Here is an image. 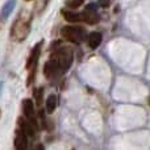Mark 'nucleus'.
I'll list each match as a JSON object with an SVG mask.
<instances>
[{"instance_id":"f257e3e1","label":"nucleus","mask_w":150,"mask_h":150,"mask_svg":"<svg viewBox=\"0 0 150 150\" xmlns=\"http://www.w3.org/2000/svg\"><path fill=\"white\" fill-rule=\"evenodd\" d=\"M61 34L65 40L70 42H74V44H80L86 40V36H87V32L86 29L80 28V26H65V28L61 30Z\"/></svg>"},{"instance_id":"f03ea898","label":"nucleus","mask_w":150,"mask_h":150,"mask_svg":"<svg viewBox=\"0 0 150 150\" xmlns=\"http://www.w3.org/2000/svg\"><path fill=\"white\" fill-rule=\"evenodd\" d=\"M29 30H30L29 21L24 17H20L13 24L12 30H11V36H12V38L16 40V41H23V40L26 38Z\"/></svg>"},{"instance_id":"7ed1b4c3","label":"nucleus","mask_w":150,"mask_h":150,"mask_svg":"<svg viewBox=\"0 0 150 150\" xmlns=\"http://www.w3.org/2000/svg\"><path fill=\"white\" fill-rule=\"evenodd\" d=\"M54 58L58 62L61 73H66L73 63V52L69 47H62L54 54Z\"/></svg>"},{"instance_id":"20e7f679","label":"nucleus","mask_w":150,"mask_h":150,"mask_svg":"<svg viewBox=\"0 0 150 150\" xmlns=\"http://www.w3.org/2000/svg\"><path fill=\"white\" fill-rule=\"evenodd\" d=\"M41 45L42 42H40V44H37L36 46L33 47V50H32L30 55H29V59H28V63H26V69H28V71L30 73L28 78V82H26V84H32V82H33L34 79V74H36V67H37V62H38V58H40V54H41Z\"/></svg>"},{"instance_id":"39448f33","label":"nucleus","mask_w":150,"mask_h":150,"mask_svg":"<svg viewBox=\"0 0 150 150\" xmlns=\"http://www.w3.org/2000/svg\"><path fill=\"white\" fill-rule=\"evenodd\" d=\"M23 111H24V115H25L26 120L29 122H32L33 125H36L37 128H40V124L37 122L36 120V112H34V104L30 99H25L23 101Z\"/></svg>"},{"instance_id":"423d86ee","label":"nucleus","mask_w":150,"mask_h":150,"mask_svg":"<svg viewBox=\"0 0 150 150\" xmlns=\"http://www.w3.org/2000/svg\"><path fill=\"white\" fill-rule=\"evenodd\" d=\"M44 74H45V76H46L47 79H53V78L58 76L59 74H62L61 73V70H59V66H58L57 59L54 58V55H53V57L50 58L46 63H45Z\"/></svg>"},{"instance_id":"0eeeda50","label":"nucleus","mask_w":150,"mask_h":150,"mask_svg":"<svg viewBox=\"0 0 150 150\" xmlns=\"http://www.w3.org/2000/svg\"><path fill=\"white\" fill-rule=\"evenodd\" d=\"M15 149L16 150H28V137L23 129H18L15 137Z\"/></svg>"},{"instance_id":"6e6552de","label":"nucleus","mask_w":150,"mask_h":150,"mask_svg":"<svg viewBox=\"0 0 150 150\" xmlns=\"http://www.w3.org/2000/svg\"><path fill=\"white\" fill-rule=\"evenodd\" d=\"M82 20L86 21L87 24H96L99 21V15L92 7H88L82 13Z\"/></svg>"},{"instance_id":"1a4fd4ad","label":"nucleus","mask_w":150,"mask_h":150,"mask_svg":"<svg viewBox=\"0 0 150 150\" xmlns=\"http://www.w3.org/2000/svg\"><path fill=\"white\" fill-rule=\"evenodd\" d=\"M17 121H18V124H20L21 129H23L24 132H25V134H26V136L34 137V134H36L37 129H38V128H37L36 125H33L32 122H29L28 120H24L23 117H20V119H18Z\"/></svg>"},{"instance_id":"9d476101","label":"nucleus","mask_w":150,"mask_h":150,"mask_svg":"<svg viewBox=\"0 0 150 150\" xmlns=\"http://www.w3.org/2000/svg\"><path fill=\"white\" fill-rule=\"evenodd\" d=\"M15 5H16V0H8V1L3 5L1 11H0V21H5L9 17V15L12 13Z\"/></svg>"},{"instance_id":"9b49d317","label":"nucleus","mask_w":150,"mask_h":150,"mask_svg":"<svg viewBox=\"0 0 150 150\" xmlns=\"http://www.w3.org/2000/svg\"><path fill=\"white\" fill-rule=\"evenodd\" d=\"M101 40H103V36L99 32H92V33L88 36V45L92 49H98L101 44Z\"/></svg>"},{"instance_id":"f8f14e48","label":"nucleus","mask_w":150,"mask_h":150,"mask_svg":"<svg viewBox=\"0 0 150 150\" xmlns=\"http://www.w3.org/2000/svg\"><path fill=\"white\" fill-rule=\"evenodd\" d=\"M62 15H63V17H65V20L69 21V23H79V21H83L82 13H75V12H71V11L63 9Z\"/></svg>"},{"instance_id":"ddd939ff","label":"nucleus","mask_w":150,"mask_h":150,"mask_svg":"<svg viewBox=\"0 0 150 150\" xmlns=\"http://www.w3.org/2000/svg\"><path fill=\"white\" fill-rule=\"evenodd\" d=\"M57 105H58V98H57V96H55V95L47 96V99H46V112H47V113L52 115L53 112L55 111Z\"/></svg>"},{"instance_id":"4468645a","label":"nucleus","mask_w":150,"mask_h":150,"mask_svg":"<svg viewBox=\"0 0 150 150\" xmlns=\"http://www.w3.org/2000/svg\"><path fill=\"white\" fill-rule=\"evenodd\" d=\"M42 95H44V90H42V88H36V91H34V98H36V103L38 107H41V104H42Z\"/></svg>"},{"instance_id":"2eb2a0df","label":"nucleus","mask_w":150,"mask_h":150,"mask_svg":"<svg viewBox=\"0 0 150 150\" xmlns=\"http://www.w3.org/2000/svg\"><path fill=\"white\" fill-rule=\"evenodd\" d=\"M83 3H84V0H67L66 5H69L70 8H78L83 5Z\"/></svg>"},{"instance_id":"dca6fc26","label":"nucleus","mask_w":150,"mask_h":150,"mask_svg":"<svg viewBox=\"0 0 150 150\" xmlns=\"http://www.w3.org/2000/svg\"><path fill=\"white\" fill-rule=\"evenodd\" d=\"M99 4L103 8H108L109 5L112 4V0H99Z\"/></svg>"},{"instance_id":"f3484780","label":"nucleus","mask_w":150,"mask_h":150,"mask_svg":"<svg viewBox=\"0 0 150 150\" xmlns=\"http://www.w3.org/2000/svg\"><path fill=\"white\" fill-rule=\"evenodd\" d=\"M33 150H45V148H44V145H41V144H37Z\"/></svg>"},{"instance_id":"a211bd4d","label":"nucleus","mask_w":150,"mask_h":150,"mask_svg":"<svg viewBox=\"0 0 150 150\" xmlns=\"http://www.w3.org/2000/svg\"><path fill=\"white\" fill-rule=\"evenodd\" d=\"M1 87H3V84H1V83H0V91H1Z\"/></svg>"},{"instance_id":"6ab92c4d","label":"nucleus","mask_w":150,"mask_h":150,"mask_svg":"<svg viewBox=\"0 0 150 150\" xmlns=\"http://www.w3.org/2000/svg\"><path fill=\"white\" fill-rule=\"evenodd\" d=\"M0 116H1V111H0Z\"/></svg>"},{"instance_id":"aec40b11","label":"nucleus","mask_w":150,"mask_h":150,"mask_svg":"<svg viewBox=\"0 0 150 150\" xmlns=\"http://www.w3.org/2000/svg\"><path fill=\"white\" fill-rule=\"evenodd\" d=\"M25 1H30V0H25Z\"/></svg>"},{"instance_id":"412c9836","label":"nucleus","mask_w":150,"mask_h":150,"mask_svg":"<svg viewBox=\"0 0 150 150\" xmlns=\"http://www.w3.org/2000/svg\"><path fill=\"white\" fill-rule=\"evenodd\" d=\"M149 104H150V98H149Z\"/></svg>"}]
</instances>
